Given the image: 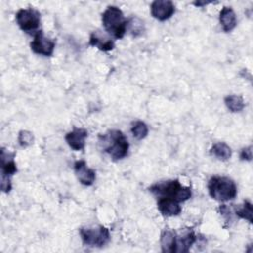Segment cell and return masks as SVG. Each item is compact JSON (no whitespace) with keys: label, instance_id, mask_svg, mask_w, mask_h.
Listing matches in <instances>:
<instances>
[{"label":"cell","instance_id":"cell-14","mask_svg":"<svg viewBox=\"0 0 253 253\" xmlns=\"http://www.w3.org/2000/svg\"><path fill=\"white\" fill-rule=\"evenodd\" d=\"M219 22L224 32H231L237 24L236 15L231 7H223L219 13Z\"/></svg>","mask_w":253,"mask_h":253},{"label":"cell","instance_id":"cell-15","mask_svg":"<svg viewBox=\"0 0 253 253\" xmlns=\"http://www.w3.org/2000/svg\"><path fill=\"white\" fill-rule=\"evenodd\" d=\"M177 233L171 229H165L160 237L161 249L163 252L174 253L176 252Z\"/></svg>","mask_w":253,"mask_h":253},{"label":"cell","instance_id":"cell-21","mask_svg":"<svg viewBox=\"0 0 253 253\" xmlns=\"http://www.w3.org/2000/svg\"><path fill=\"white\" fill-rule=\"evenodd\" d=\"M235 213L238 217L252 222V204L249 201H244L243 205L235 211Z\"/></svg>","mask_w":253,"mask_h":253},{"label":"cell","instance_id":"cell-20","mask_svg":"<svg viewBox=\"0 0 253 253\" xmlns=\"http://www.w3.org/2000/svg\"><path fill=\"white\" fill-rule=\"evenodd\" d=\"M130 130H131V133H132L133 137H135L138 140L143 139L144 137H146V135L148 133V127H147L146 124H144L141 121L135 122L132 125Z\"/></svg>","mask_w":253,"mask_h":253},{"label":"cell","instance_id":"cell-8","mask_svg":"<svg viewBox=\"0 0 253 253\" xmlns=\"http://www.w3.org/2000/svg\"><path fill=\"white\" fill-rule=\"evenodd\" d=\"M31 49L37 53L43 56H50L53 53L55 42L43 36L42 31H38L35 34L34 40L30 43Z\"/></svg>","mask_w":253,"mask_h":253},{"label":"cell","instance_id":"cell-4","mask_svg":"<svg viewBox=\"0 0 253 253\" xmlns=\"http://www.w3.org/2000/svg\"><path fill=\"white\" fill-rule=\"evenodd\" d=\"M210 196L219 202L233 200L237 195V187L233 180L224 176H213L208 184Z\"/></svg>","mask_w":253,"mask_h":253},{"label":"cell","instance_id":"cell-19","mask_svg":"<svg viewBox=\"0 0 253 253\" xmlns=\"http://www.w3.org/2000/svg\"><path fill=\"white\" fill-rule=\"evenodd\" d=\"M127 28L129 29V32L132 36L138 37L144 31V24H143V21H141L139 18L132 17L127 21Z\"/></svg>","mask_w":253,"mask_h":253},{"label":"cell","instance_id":"cell-23","mask_svg":"<svg viewBox=\"0 0 253 253\" xmlns=\"http://www.w3.org/2000/svg\"><path fill=\"white\" fill-rule=\"evenodd\" d=\"M240 158L242 160L251 161V159H252V146H248V147L243 148L241 150V153H240Z\"/></svg>","mask_w":253,"mask_h":253},{"label":"cell","instance_id":"cell-2","mask_svg":"<svg viewBox=\"0 0 253 253\" xmlns=\"http://www.w3.org/2000/svg\"><path fill=\"white\" fill-rule=\"evenodd\" d=\"M149 191L158 198H170L179 203L191 198V188L184 187L178 180H168L156 183L149 188Z\"/></svg>","mask_w":253,"mask_h":253},{"label":"cell","instance_id":"cell-6","mask_svg":"<svg viewBox=\"0 0 253 253\" xmlns=\"http://www.w3.org/2000/svg\"><path fill=\"white\" fill-rule=\"evenodd\" d=\"M15 153H10L6 149H1V190L9 193L12 189L10 177L17 172V165L14 161Z\"/></svg>","mask_w":253,"mask_h":253},{"label":"cell","instance_id":"cell-5","mask_svg":"<svg viewBox=\"0 0 253 253\" xmlns=\"http://www.w3.org/2000/svg\"><path fill=\"white\" fill-rule=\"evenodd\" d=\"M79 233L83 243L93 247H103L111 238L109 229L102 225L96 227H81Z\"/></svg>","mask_w":253,"mask_h":253},{"label":"cell","instance_id":"cell-9","mask_svg":"<svg viewBox=\"0 0 253 253\" xmlns=\"http://www.w3.org/2000/svg\"><path fill=\"white\" fill-rule=\"evenodd\" d=\"M150 13L158 21H166L175 13V5L170 0H155L150 5Z\"/></svg>","mask_w":253,"mask_h":253},{"label":"cell","instance_id":"cell-11","mask_svg":"<svg viewBox=\"0 0 253 253\" xmlns=\"http://www.w3.org/2000/svg\"><path fill=\"white\" fill-rule=\"evenodd\" d=\"M88 136V131L85 128L74 127L65 135V141L73 150H83L85 147V139Z\"/></svg>","mask_w":253,"mask_h":253},{"label":"cell","instance_id":"cell-3","mask_svg":"<svg viewBox=\"0 0 253 253\" xmlns=\"http://www.w3.org/2000/svg\"><path fill=\"white\" fill-rule=\"evenodd\" d=\"M102 23L109 35L116 39H122L127 28V20L122 10L116 6H109L102 14Z\"/></svg>","mask_w":253,"mask_h":253},{"label":"cell","instance_id":"cell-10","mask_svg":"<svg viewBox=\"0 0 253 253\" xmlns=\"http://www.w3.org/2000/svg\"><path fill=\"white\" fill-rule=\"evenodd\" d=\"M74 172L78 181L84 186H91L95 182L96 173L87 166L84 160H78L74 163Z\"/></svg>","mask_w":253,"mask_h":253},{"label":"cell","instance_id":"cell-16","mask_svg":"<svg viewBox=\"0 0 253 253\" xmlns=\"http://www.w3.org/2000/svg\"><path fill=\"white\" fill-rule=\"evenodd\" d=\"M197 236L193 230H190L182 236L177 235L176 252H188L191 246L196 242Z\"/></svg>","mask_w":253,"mask_h":253},{"label":"cell","instance_id":"cell-18","mask_svg":"<svg viewBox=\"0 0 253 253\" xmlns=\"http://www.w3.org/2000/svg\"><path fill=\"white\" fill-rule=\"evenodd\" d=\"M224 103L227 109L232 113H237L243 110L245 104L243 98L238 95H228L224 98Z\"/></svg>","mask_w":253,"mask_h":253},{"label":"cell","instance_id":"cell-13","mask_svg":"<svg viewBox=\"0 0 253 253\" xmlns=\"http://www.w3.org/2000/svg\"><path fill=\"white\" fill-rule=\"evenodd\" d=\"M157 208L159 211L166 216H174L178 215L182 211V208L180 206V203L170 199V198H164L161 197L157 201Z\"/></svg>","mask_w":253,"mask_h":253},{"label":"cell","instance_id":"cell-7","mask_svg":"<svg viewBox=\"0 0 253 253\" xmlns=\"http://www.w3.org/2000/svg\"><path fill=\"white\" fill-rule=\"evenodd\" d=\"M16 21L22 31L34 33L41 24V14L34 8L21 9L16 14Z\"/></svg>","mask_w":253,"mask_h":253},{"label":"cell","instance_id":"cell-1","mask_svg":"<svg viewBox=\"0 0 253 253\" xmlns=\"http://www.w3.org/2000/svg\"><path fill=\"white\" fill-rule=\"evenodd\" d=\"M99 143L114 160L123 159L127 155L129 147L127 138L119 129H111L103 135H99Z\"/></svg>","mask_w":253,"mask_h":253},{"label":"cell","instance_id":"cell-22","mask_svg":"<svg viewBox=\"0 0 253 253\" xmlns=\"http://www.w3.org/2000/svg\"><path fill=\"white\" fill-rule=\"evenodd\" d=\"M18 141H19V144L22 147H28V146L33 144V142H34V135L29 130H21L19 132Z\"/></svg>","mask_w":253,"mask_h":253},{"label":"cell","instance_id":"cell-17","mask_svg":"<svg viewBox=\"0 0 253 253\" xmlns=\"http://www.w3.org/2000/svg\"><path fill=\"white\" fill-rule=\"evenodd\" d=\"M211 153L219 160H227L231 156V148L225 142H216L211 148Z\"/></svg>","mask_w":253,"mask_h":253},{"label":"cell","instance_id":"cell-12","mask_svg":"<svg viewBox=\"0 0 253 253\" xmlns=\"http://www.w3.org/2000/svg\"><path fill=\"white\" fill-rule=\"evenodd\" d=\"M90 45L96 46L100 50L103 51H109L112 50L115 47L114 41L105 33H102L101 31H94L90 36L89 41Z\"/></svg>","mask_w":253,"mask_h":253}]
</instances>
